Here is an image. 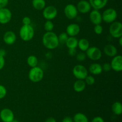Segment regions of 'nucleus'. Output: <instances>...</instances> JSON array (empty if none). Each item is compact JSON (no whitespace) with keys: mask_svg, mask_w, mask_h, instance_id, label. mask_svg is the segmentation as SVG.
<instances>
[{"mask_svg":"<svg viewBox=\"0 0 122 122\" xmlns=\"http://www.w3.org/2000/svg\"><path fill=\"white\" fill-rule=\"evenodd\" d=\"M112 70L116 72H120L122 70V57L120 55L116 56L113 57L110 63Z\"/></svg>","mask_w":122,"mask_h":122,"instance_id":"nucleus-12","label":"nucleus"},{"mask_svg":"<svg viewBox=\"0 0 122 122\" xmlns=\"http://www.w3.org/2000/svg\"><path fill=\"white\" fill-rule=\"evenodd\" d=\"M62 122H73V120L71 117L69 116L65 117L62 120Z\"/></svg>","mask_w":122,"mask_h":122,"instance_id":"nucleus-39","label":"nucleus"},{"mask_svg":"<svg viewBox=\"0 0 122 122\" xmlns=\"http://www.w3.org/2000/svg\"><path fill=\"white\" fill-rule=\"evenodd\" d=\"M119 45H120V46H122V37H120V38H119Z\"/></svg>","mask_w":122,"mask_h":122,"instance_id":"nucleus-42","label":"nucleus"},{"mask_svg":"<svg viewBox=\"0 0 122 122\" xmlns=\"http://www.w3.org/2000/svg\"><path fill=\"white\" fill-rule=\"evenodd\" d=\"M11 122H20L18 121V120H14H14H13V121Z\"/></svg>","mask_w":122,"mask_h":122,"instance_id":"nucleus-43","label":"nucleus"},{"mask_svg":"<svg viewBox=\"0 0 122 122\" xmlns=\"http://www.w3.org/2000/svg\"><path fill=\"white\" fill-rule=\"evenodd\" d=\"M73 75L77 79L84 80L88 75V70L86 68L81 64L75 66L72 70Z\"/></svg>","mask_w":122,"mask_h":122,"instance_id":"nucleus-4","label":"nucleus"},{"mask_svg":"<svg viewBox=\"0 0 122 122\" xmlns=\"http://www.w3.org/2000/svg\"><path fill=\"white\" fill-rule=\"evenodd\" d=\"M0 119L2 122H12L14 119V113L9 108H3L0 112Z\"/></svg>","mask_w":122,"mask_h":122,"instance_id":"nucleus-10","label":"nucleus"},{"mask_svg":"<svg viewBox=\"0 0 122 122\" xmlns=\"http://www.w3.org/2000/svg\"><path fill=\"white\" fill-rule=\"evenodd\" d=\"M102 71H106V72H108V71H110L111 70H112V67H111L110 63H106L102 66Z\"/></svg>","mask_w":122,"mask_h":122,"instance_id":"nucleus-33","label":"nucleus"},{"mask_svg":"<svg viewBox=\"0 0 122 122\" xmlns=\"http://www.w3.org/2000/svg\"><path fill=\"white\" fill-rule=\"evenodd\" d=\"M77 47L83 52L86 51L89 47V41L85 38H82V39H79V41H78Z\"/></svg>","mask_w":122,"mask_h":122,"instance_id":"nucleus-22","label":"nucleus"},{"mask_svg":"<svg viewBox=\"0 0 122 122\" xmlns=\"http://www.w3.org/2000/svg\"><path fill=\"white\" fill-rule=\"evenodd\" d=\"M76 60H77L78 61H81V62L83 61L84 60H85L86 58V54L84 53L83 52H81L76 54Z\"/></svg>","mask_w":122,"mask_h":122,"instance_id":"nucleus-30","label":"nucleus"},{"mask_svg":"<svg viewBox=\"0 0 122 122\" xmlns=\"http://www.w3.org/2000/svg\"><path fill=\"white\" fill-rule=\"evenodd\" d=\"M85 54L87 57L94 61L98 60L102 57V52L100 49L96 46H89L86 51Z\"/></svg>","mask_w":122,"mask_h":122,"instance_id":"nucleus-7","label":"nucleus"},{"mask_svg":"<svg viewBox=\"0 0 122 122\" xmlns=\"http://www.w3.org/2000/svg\"><path fill=\"white\" fill-rule=\"evenodd\" d=\"M3 41L7 45H13L16 41V35L15 33L11 30L6 32L3 36Z\"/></svg>","mask_w":122,"mask_h":122,"instance_id":"nucleus-16","label":"nucleus"},{"mask_svg":"<svg viewBox=\"0 0 122 122\" xmlns=\"http://www.w3.org/2000/svg\"><path fill=\"white\" fill-rule=\"evenodd\" d=\"M27 63L31 68L37 66L38 63V58L36 56L33 55L29 56L27 58Z\"/></svg>","mask_w":122,"mask_h":122,"instance_id":"nucleus-26","label":"nucleus"},{"mask_svg":"<svg viewBox=\"0 0 122 122\" xmlns=\"http://www.w3.org/2000/svg\"><path fill=\"white\" fill-rule=\"evenodd\" d=\"M91 122H104V120L101 117L97 116L94 117Z\"/></svg>","mask_w":122,"mask_h":122,"instance_id":"nucleus-37","label":"nucleus"},{"mask_svg":"<svg viewBox=\"0 0 122 122\" xmlns=\"http://www.w3.org/2000/svg\"><path fill=\"white\" fill-rule=\"evenodd\" d=\"M89 19L92 23L94 25H100L102 21V14L100 13L99 10H94L89 14Z\"/></svg>","mask_w":122,"mask_h":122,"instance_id":"nucleus-14","label":"nucleus"},{"mask_svg":"<svg viewBox=\"0 0 122 122\" xmlns=\"http://www.w3.org/2000/svg\"><path fill=\"white\" fill-rule=\"evenodd\" d=\"M54 25L51 20H47L44 24V29L46 32H51L54 29Z\"/></svg>","mask_w":122,"mask_h":122,"instance_id":"nucleus-28","label":"nucleus"},{"mask_svg":"<svg viewBox=\"0 0 122 122\" xmlns=\"http://www.w3.org/2000/svg\"><path fill=\"white\" fill-rule=\"evenodd\" d=\"M69 35L67 34L66 32H62L58 36V39L59 44H65L69 38Z\"/></svg>","mask_w":122,"mask_h":122,"instance_id":"nucleus-27","label":"nucleus"},{"mask_svg":"<svg viewBox=\"0 0 122 122\" xmlns=\"http://www.w3.org/2000/svg\"><path fill=\"white\" fill-rule=\"evenodd\" d=\"M7 95V89L5 87L0 85V100L3 99Z\"/></svg>","mask_w":122,"mask_h":122,"instance_id":"nucleus-32","label":"nucleus"},{"mask_svg":"<svg viewBox=\"0 0 122 122\" xmlns=\"http://www.w3.org/2000/svg\"><path fill=\"white\" fill-rule=\"evenodd\" d=\"M91 6L94 10H101L107 5L108 0H89Z\"/></svg>","mask_w":122,"mask_h":122,"instance_id":"nucleus-18","label":"nucleus"},{"mask_svg":"<svg viewBox=\"0 0 122 122\" xmlns=\"http://www.w3.org/2000/svg\"><path fill=\"white\" fill-rule=\"evenodd\" d=\"M94 32L96 33L97 35H101L102 34V32H103V27L101 26V24L100 25H95L94 28Z\"/></svg>","mask_w":122,"mask_h":122,"instance_id":"nucleus-31","label":"nucleus"},{"mask_svg":"<svg viewBox=\"0 0 122 122\" xmlns=\"http://www.w3.org/2000/svg\"><path fill=\"white\" fill-rule=\"evenodd\" d=\"M57 9L53 5L47 6L43 9V17L47 20H52L54 19L57 17Z\"/></svg>","mask_w":122,"mask_h":122,"instance_id":"nucleus-8","label":"nucleus"},{"mask_svg":"<svg viewBox=\"0 0 122 122\" xmlns=\"http://www.w3.org/2000/svg\"><path fill=\"white\" fill-rule=\"evenodd\" d=\"M84 81L86 85L90 86L93 85L95 82V78L94 77V76H91V75H88L84 79Z\"/></svg>","mask_w":122,"mask_h":122,"instance_id":"nucleus-29","label":"nucleus"},{"mask_svg":"<svg viewBox=\"0 0 122 122\" xmlns=\"http://www.w3.org/2000/svg\"><path fill=\"white\" fill-rule=\"evenodd\" d=\"M85 82L84 80L77 79L73 84V89L76 92H82L86 88Z\"/></svg>","mask_w":122,"mask_h":122,"instance_id":"nucleus-20","label":"nucleus"},{"mask_svg":"<svg viewBox=\"0 0 122 122\" xmlns=\"http://www.w3.org/2000/svg\"><path fill=\"white\" fill-rule=\"evenodd\" d=\"M65 44L69 49L76 48L78 44V40L75 36H69Z\"/></svg>","mask_w":122,"mask_h":122,"instance_id":"nucleus-21","label":"nucleus"},{"mask_svg":"<svg viewBox=\"0 0 122 122\" xmlns=\"http://www.w3.org/2000/svg\"><path fill=\"white\" fill-rule=\"evenodd\" d=\"M42 43L46 48L48 50H54L57 48L59 45L58 36L52 31L46 32L42 36Z\"/></svg>","mask_w":122,"mask_h":122,"instance_id":"nucleus-1","label":"nucleus"},{"mask_svg":"<svg viewBox=\"0 0 122 122\" xmlns=\"http://www.w3.org/2000/svg\"><path fill=\"white\" fill-rule=\"evenodd\" d=\"M12 18V13L8 8H2L0 10V23L5 25L9 23Z\"/></svg>","mask_w":122,"mask_h":122,"instance_id":"nucleus-11","label":"nucleus"},{"mask_svg":"<svg viewBox=\"0 0 122 122\" xmlns=\"http://www.w3.org/2000/svg\"><path fill=\"white\" fill-rule=\"evenodd\" d=\"M111 36L114 38H119L122 36V24L120 21L112 23L109 28Z\"/></svg>","mask_w":122,"mask_h":122,"instance_id":"nucleus-6","label":"nucleus"},{"mask_svg":"<svg viewBox=\"0 0 122 122\" xmlns=\"http://www.w3.org/2000/svg\"><path fill=\"white\" fill-rule=\"evenodd\" d=\"M89 71L92 75H99L102 72V66L97 63H92L89 67Z\"/></svg>","mask_w":122,"mask_h":122,"instance_id":"nucleus-19","label":"nucleus"},{"mask_svg":"<svg viewBox=\"0 0 122 122\" xmlns=\"http://www.w3.org/2000/svg\"><path fill=\"white\" fill-rule=\"evenodd\" d=\"M112 112L114 114L117 116L121 115L122 113V105L119 101L114 102L112 106Z\"/></svg>","mask_w":122,"mask_h":122,"instance_id":"nucleus-24","label":"nucleus"},{"mask_svg":"<svg viewBox=\"0 0 122 122\" xmlns=\"http://www.w3.org/2000/svg\"><path fill=\"white\" fill-rule=\"evenodd\" d=\"M5 66V59L4 57L0 56V70L3 69Z\"/></svg>","mask_w":122,"mask_h":122,"instance_id":"nucleus-38","label":"nucleus"},{"mask_svg":"<svg viewBox=\"0 0 122 122\" xmlns=\"http://www.w3.org/2000/svg\"><path fill=\"white\" fill-rule=\"evenodd\" d=\"M8 0H0V7L5 8L8 5Z\"/></svg>","mask_w":122,"mask_h":122,"instance_id":"nucleus-36","label":"nucleus"},{"mask_svg":"<svg viewBox=\"0 0 122 122\" xmlns=\"http://www.w3.org/2000/svg\"><path fill=\"white\" fill-rule=\"evenodd\" d=\"M73 120V122H89L88 118L86 116L82 113H76L74 116Z\"/></svg>","mask_w":122,"mask_h":122,"instance_id":"nucleus-25","label":"nucleus"},{"mask_svg":"<svg viewBox=\"0 0 122 122\" xmlns=\"http://www.w3.org/2000/svg\"><path fill=\"white\" fill-rule=\"evenodd\" d=\"M69 55L71 57H73V56H76V54H77V51H76V48H70L69 49V51H68Z\"/></svg>","mask_w":122,"mask_h":122,"instance_id":"nucleus-35","label":"nucleus"},{"mask_svg":"<svg viewBox=\"0 0 122 122\" xmlns=\"http://www.w3.org/2000/svg\"><path fill=\"white\" fill-rule=\"evenodd\" d=\"M64 13L67 19H70V20H73L77 17L78 11L75 5L72 4H69L67 5L64 8Z\"/></svg>","mask_w":122,"mask_h":122,"instance_id":"nucleus-9","label":"nucleus"},{"mask_svg":"<svg viewBox=\"0 0 122 122\" xmlns=\"http://www.w3.org/2000/svg\"><path fill=\"white\" fill-rule=\"evenodd\" d=\"M76 8L78 12L82 14H86L90 11L91 6L89 1L86 0H81L77 3Z\"/></svg>","mask_w":122,"mask_h":122,"instance_id":"nucleus-13","label":"nucleus"},{"mask_svg":"<svg viewBox=\"0 0 122 122\" xmlns=\"http://www.w3.org/2000/svg\"><path fill=\"white\" fill-rule=\"evenodd\" d=\"M1 8H1V7H0V10H1Z\"/></svg>","mask_w":122,"mask_h":122,"instance_id":"nucleus-44","label":"nucleus"},{"mask_svg":"<svg viewBox=\"0 0 122 122\" xmlns=\"http://www.w3.org/2000/svg\"><path fill=\"white\" fill-rule=\"evenodd\" d=\"M22 23L23 25H30L31 24V19L29 17H24L22 19Z\"/></svg>","mask_w":122,"mask_h":122,"instance_id":"nucleus-34","label":"nucleus"},{"mask_svg":"<svg viewBox=\"0 0 122 122\" xmlns=\"http://www.w3.org/2000/svg\"><path fill=\"white\" fill-rule=\"evenodd\" d=\"M104 52L106 56L110 57H113L117 54V50L114 45L107 44L104 47Z\"/></svg>","mask_w":122,"mask_h":122,"instance_id":"nucleus-17","label":"nucleus"},{"mask_svg":"<svg viewBox=\"0 0 122 122\" xmlns=\"http://www.w3.org/2000/svg\"><path fill=\"white\" fill-rule=\"evenodd\" d=\"M32 5L37 10H42L46 7L45 0H32Z\"/></svg>","mask_w":122,"mask_h":122,"instance_id":"nucleus-23","label":"nucleus"},{"mask_svg":"<svg viewBox=\"0 0 122 122\" xmlns=\"http://www.w3.org/2000/svg\"><path fill=\"white\" fill-rule=\"evenodd\" d=\"M44 73L42 69L38 66L32 67L29 72V79L33 83L41 82L44 77Z\"/></svg>","mask_w":122,"mask_h":122,"instance_id":"nucleus-3","label":"nucleus"},{"mask_svg":"<svg viewBox=\"0 0 122 122\" xmlns=\"http://www.w3.org/2000/svg\"><path fill=\"white\" fill-rule=\"evenodd\" d=\"M35 35L34 29L30 25H23L20 28L19 35L20 38L24 41H29L33 38Z\"/></svg>","mask_w":122,"mask_h":122,"instance_id":"nucleus-2","label":"nucleus"},{"mask_svg":"<svg viewBox=\"0 0 122 122\" xmlns=\"http://www.w3.org/2000/svg\"><path fill=\"white\" fill-rule=\"evenodd\" d=\"M117 13L114 8H109L106 9L102 14V19L107 23H112L116 20Z\"/></svg>","mask_w":122,"mask_h":122,"instance_id":"nucleus-5","label":"nucleus"},{"mask_svg":"<svg viewBox=\"0 0 122 122\" xmlns=\"http://www.w3.org/2000/svg\"><path fill=\"white\" fill-rule=\"evenodd\" d=\"M6 55V51L4 49H0V56L4 57Z\"/></svg>","mask_w":122,"mask_h":122,"instance_id":"nucleus-40","label":"nucleus"},{"mask_svg":"<svg viewBox=\"0 0 122 122\" xmlns=\"http://www.w3.org/2000/svg\"><path fill=\"white\" fill-rule=\"evenodd\" d=\"M81 27L78 24H70L66 27V33L69 36H76L80 33Z\"/></svg>","mask_w":122,"mask_h":122,"instance_id":"nucleus-15","label":"nucleus"},{"mask_svg":"<svg viewBox=\"0 0 122 122\" xmlns=\"http://www.w3.org/2000/svg\"><path fill=\"white\" fill-rule=\"evenodd\" d=\"M45 122H57L56 120L54 117H49L47 119H46Z\"/></svg>","mask_w":122,"mask_h":122,"instance_id":"nucleus-41","label":"nucleus"}]
</instances>
